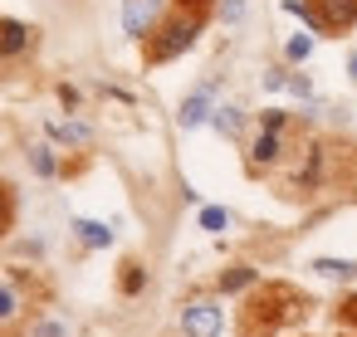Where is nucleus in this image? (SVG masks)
<instances>
[{"instance_id": "obj_1", "label": "nucleus", "mask_w": 357, "mask_h": 337, "mask_svg": "<svg viewBox=\"0 0 357 337\" xmlns=\"http://www.w3.org/2000/svg\"><path fill=\"white\" fill-rule=\"evenodd\" d=\"M308 313V298L294 283H259L240 308V337H274L279 327L298 322Z\"/></svg>"}, {"instance_id": "obj_2", "label": "nucleus", "mask_w": 357, "mask_h": 337, "mask_svg": "<svg viewBox=\"0 0 357 337\" xmlns=\"http://www.w3.org/2000/svg\"><path fill=\"white\" fill-rule=\"evenodd\" d=\"M211 10H215L211 0H176V10L147 35V64H167V59H176L181 49H191L196 35L206 30Z\"/></svg>"}, {"instance_id": "obj_3", "label": "nucleus", "mask_w": 357, "mask_h": 337, "mask_svg": "<svg viewBox=\"0 0 357 337\" xmlns=\"http://www.w3.org/2000/svg\"><path fill=\"white\" fill-rule=\"evenodd\" d=\"M308 25L323 35H342L357 25V0H308Z\"/></svg>"}, {"instance_id": "obj_4", "label": "nucleus", "mask_w": 357, "mask_h": 337, "mask_svg": "<svg viewBox=\"0 0 357 337\" xmlns=\"http://www.w3.org/2000/svg\"><path fill=\"white\" fill-rule=\"evenodd\" d=\"M167 6H172V0H123V30L137 35V40H147L162 25Z\"/></svg>"}, {"instance_id": "obj_5", "label": "nucleus", "mask_w": 357, "mask_h": 337, "mask_svg": "<svg viewBox=\"0 0 357 337\" xmlns=\"http://www.w3.org/2000/svg\"><path fill=\"white\" fill-rule=\"evenodd\" d=\"M35 49V30L20 20H0V59H20Z\"/></svg>"}, {"instance_id": "obj_6", "label": "nucleus", "mask_w": 357, "mask_h": 337, "mask_svg": "<svg viewBox=\"0 0 357 337\" xmlns=\"http://www.w3.org/2000/svg\"><path fill=\"white\" fill-rule=\"evenodd\" d=\"M181 327H186V337H220V308L215 303H191Z\"/></svg>"}, {"instance_id": "obj_7", "label": "nucleus", "mask_w": 357, "mask_h": 337, "mask_svg": "<svg viewBox=\"0 0 357 337\" xmlns=\"http://www.w3.org/2000/svg\"><path fill=\"white\" fill-rule=\"evenodd\" d=\"M279 152H284L279 127H264V137L255 142V166H274V162H279Z\"/></svg>"}, {"instance_id": "obj_8", "label": "nucleus", "mask_w": 357, "mask_h": 337, "mask_svg": "<svg viewBox=\"0 0 357 337\" xmlns=\"http://www.w3.org/2000/svg\"><path fill=\"white\" fill-rule=\"evenodd\" d=\"M74 230H79V240H84V244H93V249L113 244V230H108V225H98V220H74Z\"/></svg>"}, {"instance_id": "obj_9", "label": "nucleus", "mask_w": 357, "mask_h": 337, "mask_svg": "<svg viewBox=\"0 0 357 337\" xmlns=\"http://www.w3.org/2000/svg\"><path fill=\"white\" fill-rule=\"evenodd\" d=\"M10 230H15V191L0 181V240H6Z\"/></svg>"}, {"instance_id": "obj_10", "label": "nucleus", "mask_w": 357, "mask_h": 337, "mask_svg": "<svg viewBox=\"0 0 357 337\" xmlns=\"http://www.w3.org/2000/svg\"><path fill=\"white\" fill-rule=\"evenodd\" d=\"M250 283H255V269H245V264H235V269H225V274H220V288H225V293L250 288Z\"/></svg>"}, {"instance_id": "obj_11", "label": "nucleus", "mask_w": 357, "mask_h": 337, "mask_svg": "<svg viewBox=\"0 0 357 337\" xmlns=\"http://www.w3.org/2000/svg\"><path fill=\"white\" fill-rule=\"evenodd\" d=\"M201 123H206V98L196 93V98L181 103V127H201Z\"/></svg>"}, {"instance_id": "obj_12", "label": "nucleus", "mask_w": 357, "mask_h": 337, "mask_svg": "<svg viewBox=\"0 0 357 337\" xmlns=\"http://www.w3.org/2000/svg\"><path fill=\"white\" fill-rule=\"evenodd\" d=\"M313 269H318L323 279H347V274H357V264H347V259H313Z\"/></svg>"}, {"instance_id": "obj_13", "label": "nucleus", "mask_w": 357, "mask_h": 337, "mask_svg": "<svg viewBox=\"0 0 357 337\" xmlns=\"http://www.w3.org/2000/svg\"><path fill=\"white\" fill-rule=\"evenodd\" d=\"M30 162H35V171H40V176H54V152H50V147H35V152H30Z\"/></svg>"}, {"instance_id": "obj_14", "label": "nucleus", "mask_w": 357, "mask_h": 337, "mask_svg": "<svg viewBox=\"0 0 357 337\" xmlns=\"http://www.w3.org/2000/svg\"><path fill=\"white\" fill-rule=\"evenodd\" d=\"M225 220H230V215H225L220 205H206V210H201V230H225Z\"/></svg>"}, {"instance_id": "obj_15", "label": "nucleus", "mask_w": 357, "mask_h": 337, "mask_svg": "<svg viewBox=\"0 0 357 337\" xmlns=\"http://www.w3.org/2000/svg\"><path fill=\"white\" fill-rule=\"evenodd\" d=\"M142 288V264H123V293H137Z\"/></svg>"}, {"instance_id": "obj_16", "label": "nucleus", "mask_w": 357, "mask_h": 337, "mask_svg": "<svg viewBox=\"0 0 357 337\" xmlns=\"http://www.w3.org/2000/svg\"><path fill=\"white\" fill-rule=\"evenodd\" d=\"M337 322H342V327H357V293L337 303Z\"/></svg>"}, {"instance_id": "obj_17", "label": "nucleus", "mask_w": 357, "mask_h": 337, "mask_svg": "<svg viewBox=\"0 0 357 337\" xmlns=\"http://www.w3.org/2000/svg\"><path fill=\"white\" fill-rule=\"evenodd\" d=\"M215 127H220V132H235V127H240V108H220V113H215Z\"/></svg>"}, {"instance_id": "obj_18", "label": "nucleus", "mask_w": 357, "mask_h": 337, "mask_svg": "<svg viewBox=\"0 0 357 337\" xmlns=\"http://www.w3.org/2000/svg\"><path fill=\"white\" fill-rule=\"evenodd\" d=\"M308 49H313L308 35H294V40H289V59H308Z\"/></svg>"}, {"instance_id": "obj_19", "label": "nucleus", "mask_w": 357, "mask_h": 337, "mask_svg": "<svg viewBox=\"0 0 357 337\" xmlns=\"http://www.w3.org/2000/svg\"><path fill=\"white\" fill-rule=\"evenodd\" d=\"M54 137H64V142H84L89 132H84V127H74V123H54Z\"/></svg>"}, {"instance_id": "obj_20", "label": "nucleus", "mask_w": 357, "mask_h": 337, "mask_svg": "<svg viewBox=\"0 0 357 337\" xmlns=\"http://www.w3.org/2000/svg\"><path fill=\"white\" fill-rule=\"evenodd\" d=\"M6 318H15V293L0 283V322H6Z\"/></svg>"}, {"instance_id": "obj_21", "label": "nucleus", "mask_w": 357, "mask_h": 337, "mask_svg": "<svg viewBox=\"0 0 357 337\" xmlns=\"http://www.w3.org/2000/svg\"><path fill=\"white\" fill-rule=\"evenodd\" d=\"M220 15H225V20H240V15H245V6H240V0H225Z\"/></svg>"}, {"instance_id": "obj_22", "label": "nucleus", "mask_w": 357, "mask_h": 337, "mask_svg": "<svg viewBox=\"0 0 357 337\" xmlns=\"http://www.w3.org/2000/svg\"><path fill=\"white\" fill-rule=\"evenodd\" d=\"M35 337H64V327H59V322H45V327H40Z\"/></svg>"}, {"instance_id": "obj_23", "label": "nucleus", "mask_w": 357, "mask_h": 337, "mask_svg": "<svg viewBox=\"0 0 357 337\" xmlns=\"http://www.w3.org/2000/svg\"><path fill=\"white\" fill-rule=\"evenodd\" d=\"M347 74H352V84H357V54H352V59H347Z\"/></svg>"}]
</instances>
